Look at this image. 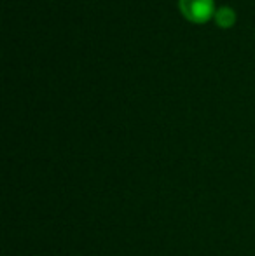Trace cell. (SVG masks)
<instances>
[{
	"label": "cell",
	"instance_id": "2",
	"mask_svg": "<svg viewBox=\"0 0 255 256\" xmlns=\"http://www.w3.org/2000/svg\"><path fill=\"white\" fill-rule=\"evenodd\" d=\"M215 21H217L218 26L222 28H227L234 23V12H232L231 7H222V9L217 10L215 14Z\"/></svg>",
	"mask_w": 255,
	"mask_h": 256
},
{
	"label": "cell",
	"instance_id": "1",
	"mask_svg": "<svg viewBox=\"0 0 255 256\" xmlns=\"http://www.w3.org/2000/svg\"><path fill=\"white\" fill-rule=\"evenodd\" d=\"M211 0H180V9L191 21H204L211 12Z\"/></svg>",
	"mask_w": 255,
	"mask_h": 256
}]
</instances>
